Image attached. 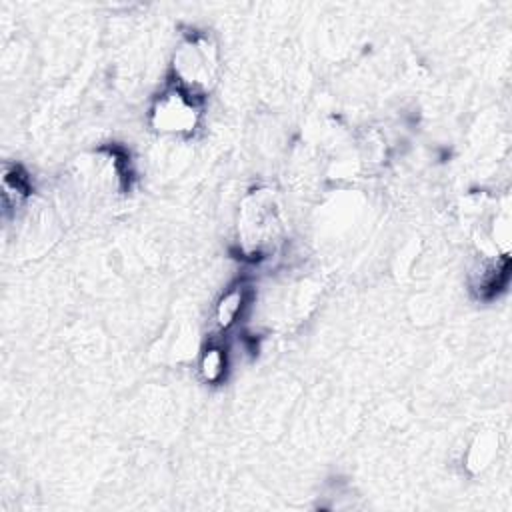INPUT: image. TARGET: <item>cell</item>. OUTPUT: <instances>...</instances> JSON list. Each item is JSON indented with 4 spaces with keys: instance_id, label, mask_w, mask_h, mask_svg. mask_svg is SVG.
<instances>
[{
    "instance_id": "6da1fadb",
    "label": "cell",
    "mask_w": 512,
    "mask_h": 512,
    "mask_svg": "<svg viewBox=\"0 0 512 512\" xmlns=\"http://www.w3.org/2000/svg\"><path fill=\"white\" fill-rule=\"evenodd\" d=\"M282 234V214L272 190L250 192L238 216V242L242 252L260 258L276 248Z\"/></svg>"
},
{
    "instance_id": "7a4b0ae2",
    "label": "cell",
    "mask_w": 512,
    "mask_h": 512,
    "mask_svg": "<svg viewBox=\"0 0 512 512\" xmlns=\"http://www.w3.org/2000/svg\"><path fill=\"white\" fill-rule=\"evenodd\" d=\"M176 86L194 98H202L216 82L218 54L208 36H190L174 54Z\"/></svg>"
},
{
    "instance_id": "3957f363",
    "label": "cell",
    "mask_w": 512,
    "mask_h": 512,
    "mask_svg": "<svg viewBox=\"0 0 512 512\" xmlns=\"http://www.w3.org/2000/svg\"><path fill=\"white\" fill-rule=\"evenodd\" d=\"M198 122V98L174 86L164 92L152 110V124L162 132H190Z\"/></svg>"
},
{
    "instance_id": "277c9868",
    "label": "cell",
    "mask_w": 512,
    "mask_h": 512,
    "mask_svg": "<svg viewBox=\"0 0 512 512\" xmlns=\"http://www.w3.org/2000/svg\"><path fill=\"white\" fill-rule=\"evenodd\" d=\"M200 370H202V376L208 382H218L224 374V354H222V350L220 348H208L202 356Z\"/></svg>"
},
{
    "instance_id": "5b68a950",
    "label": "cell",
    "mask_w": 512,
    "mask_h": 512,
    "mask_svg": "<svg viewBox=\"0 0 512 512\" xmlns=\"http://www.w3.org/2000/svg\"><path fill=\"white\" fill-rule=\"evenodd\" d=\"M242 290H230L218 304V322L220 326H228L234 322L242 308Z\"/></svg>"
}]
</instances>
